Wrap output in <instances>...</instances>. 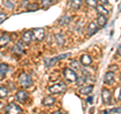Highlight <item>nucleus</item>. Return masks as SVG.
Returning a JSON list of instances; mask_svg holds the SVG:
<instances>
[{
    "instance_id": "25",
    "label": "nucleus",
    "mask_w": 121,
    "mask_h": 114,
    "mask_svg": "<svg viewBox=\"0 0 121 114\" xmlns=\"http://www.w3.org/2000/svg\"><path fill=\"white\" fill-rule=\"evenodd\" d=\"M26 8H27V11H35L39 9V4L37 3H28Z\"/></svg>"
},
{
    "instance_id": "34",
    "label": "nucleus",
    "mask_w": 121,
    "mask_h": 114,
    "mask_svg": "<svg viewBox=\"0 0 121 114\" xmlns=\"http://www.w3.org/2000/svg\"><path fill=\"white\" fill-rule=\"evenodd\" d=\"M101 114H111V112H110V110H103V111L101 112Z\"/></svg>"
},
{
    "instance_id": "4",
    "label": "nucleus",
    "mask_w": 121,
    "mask_h": 114,
    "mask_svg": "<svg viewBox=\"0 0 121 114\" xmlns=\"http://www.w3.org/2000/svg\"><path fill=\"white\" fill-rule=\"evenodd\" d=\"M31 35H32V39L36 40V41H41L44 39L45 37V30L43 28H35L31 31Z\"/></svg>"
},
{
    "instance_id": "35",
    "label": "nucleus",
    "mask_w": 121,
    "mask_h": 114,
    "mask_svg": "<svg viewBox=\"0 0 121 114\" xmlns=\"http://www.w3.org/2000/svg\"><path fill=\"white\" fill-rule=\"evenodd\" d=\"M52 114H66V113L63 112V111H56V112H54Z\"/></svg>"
},
{
    "instance_id": "16",
    "label": "nucleus",
    "mask_w": 121,
    "mask_h": 114,
    "mask_svg": "<svg viewBox=\"0 0 121 114\" xmlns=\"http://www.w3.org/2000/svg\"><path fill=\"white\" fill-rule=\"evenodd\" d=\"M56 102V98L52 96H47L43 100V105L44 106H52Z\"/></svg>"
},
{
    "instance_id": "11",
    "label": "nucleus",
    "mask_w": 121,
    "mask_h": 114,
    "mask_svg": "<svg viewBox=\"0 0 121 114\" xmlns=\"http://www.w3.org/2000/svg\"><path fill=\"white\" fill-rule=\"evenodd\" d=\"M98 25L95 22H90L88 24V27H87V32H88L89 35H93L94 33H96L98 31Z\"/></svg>"
},
{
    "instance_id": "15",
    "label": "nucleus",
    "mask_w": 121,
    "mask_h": 114,
    "mask_svg": "<svg viewBox=\"0 0 121 114\" xmlns=\"http://www.w3.org/2000/svg\"><path fill=\"white\" fill-rule=\"evenodd\" d=\"M59 0H41V7L43 9H48L52 5V4H56Z\"/></svg>"
},
{
    "instance_id": "12",
    "label": "nucleus",
    "mask_w": 121,
    "mask_h": 114,
    "mask_svg": "<svg viewBox=\"0 0 121 114\" xmlns=\"http://www.w3.org/2000/svg\"><path fill=\"white\" fill-rule=\"evenodd\" d=\"M94 89V86L93 85H89V86H84V87H81L79 89V92L82 95H88L90 93H92V91Z\"/></svg>"
},
{
    "instance_id": "26",
    "label": "nucleus",
    "mask_w": 121,
    "mask_h": 114,
    "mask_svg": "<svg viewBox=\"0 0 121 114\" xmlns=\"http://www.w3.org/2000/svg\"><path fill=\"white\" fill-rule=\"evenodd\" d=\"M3 5L7 7L8 9H12L14 7V3L11 0H3Z\"/></svg>"
},
{
    "instance_id": "1",
    "label": "nucleus",
    "mask_w": 121,
    "mask_h": 114,
    "mask_svg": "<svg viewBox=\"0 0 121 114\" xmlns=\"http://www.w3.org/2000/svg\"><path fill=\"white\" fill-rule=\"evenodd\" d=\"M18 83H19L20 86L23 87V88H28V87L32 85V80L28 74L22 73L19 77H18Z\"/></svg>"
},
{
    "instance_id": "37",
    "label": "nucleus",
    "mask_w": 121,
    "mask_h": 114,
    "mask_svg": "<svg viewBox=\"0 0 121 114\" xmlns=\"http://www.w3.org/2000/svg\"><path fill=\"white\" fill-rule=\"evenodd\" d=\"M120 56V45H119V47H118V57Z\"/></svg>"
},
{
    "instance_id": "32",
    "label": "nucleus",
    "mask_w": 121,
    "mask_h": 114,
    "mask_svg": "<svg viewBox=\"0 0 121 114\" xmlns=\"http://www.w3.org/2000/svg\"><path fill=\"white\" fill-rule=\"evenodd\" d=\"M110 112H114V113H120V107L118 108H113V109H110Z\"/></svg>"
},
{
    "instance_id": "21",
    "label": "nucleus",
    "mask_w": 121,
    "mask_h": 114,
    "mask_svg": "<svg viewBox=\"0 0 121 114\" xmlns=\"http://www.w3.org/2000/svg\"><path fill=\"white\" fill-rule=\"evenodd\" d=\"M71 20H72L71 16H69V15H64V16L60 17V19L59 20V24L60 25H67V24L70 23Z\"/></svg>"
},
{
    "instance_id": "14",
    "label": "nucleus",
    "mask_w": 121,
    "mask_h": 114,
    "mask_svg": "<svg viewBox=\"0 0 121 114\" xmlns=\"http://www.w3.org/2000/svg\"><path fill=\"white\" fill-rule=\"evenodd\" d=\"M12 52L15 53V54H18V55L24 54V48H23V45H22V44L17 43V44L12 48Z\"/></svg>"
},
{
    "instance_id": "6",
    "label": "nucleus",
    "mask_w": 121,
    "mask_h": 114,
    "mask_svg": "<svg viewBox=\"0 0 121 114\" xmlns=\"http://www.w3.org/2000/svg\"><path fill=\"white\" fill-rule=\"evenodd\" d=\"M70 56H71V54L69 53V54H63V55L56 56V57H55V58H52V59H47V60H45V66H47V67H51L56 62H58V61H60V60H63V59H66L67 57H70Z\"/></svg>"
},
{
    "instance_id": "20",
    "label": "nucleus",
    "mask_w": 121,
    "mask_h": 114,
    "mask_svg": "<svg viewBox=\"0 0 121 114\" xmlns=\"http://www.w3.org/2000/svg\"><path fill=\"white\" fill-rule=\"evenodd\" d=\"M55 39L58 45H64V44H65V36H64L63 33H60V32L56 33L55 35Z\"/></svg>"
},
{
    "instance_id": "19",
    "label": "nucleus",
    "mask_w": 121,
    "mask_h": 114,
    "mask_svg": "<svg viewBox=\"0 0 121 114\" xmlns=\"http://www.w3.org/2000/svg\"><path fill=\"white\" fill-rule=\"evenodd\" d=\"M106 23H107V18H106V16H104V15H99L97 18L98 26H99V27H104Z\"/></svg>"
},
{
    "instance_id": "31",
    "label": "nucleus",
    "mask_w": 121,
    "mask_h": 114,
    "mask_svg": "<svg viewBox=\"0 0 121 114\" xmlns=\"http://www.w3.org/2000/svg\"><path fill=\"white\" fill-rule=\"evenodd\" d=\"M77 80H79V82H77V84L80 86L81 84H83V83L85 82V80H86V77H85V75H83L82 76V78H80V79H77Z\"/></svg>"
},
{
    "instance_id": "18",
    "label": "nucleus",
    "mask_w": 121,
    "mask_h": 114,
    "mask_svg": "<svg viewBox=\"0 0 121 114\" xmlns=\"http://www.w3.org/2000/svg\"><path fill=\"white\" fill-rule=\"evenodd\" d=\"M9 41H10V36L8 35H2L0 36V48L5 47Z\"/></svg>"
},
{
    "instance_id": "36",
    "label": "nucleus",
    "mask_w": 121,
    "mask_h": 114,
    "mask_svg": "<svg viewBox=\"0 0 121 114\" xmlns=\"http://www.w3.org/2000/svg\"><path fill=\"white\" fill-rule=\"evenodd\" d=\"M101 2L103 3V4H108V3H109V2L107 1V0H101Z\"/></svg>"
},
{
    "instance_id": "24",
    "label": "nucleus",
    "mask_w": 121,
    "mask_h": 114,
    "mask_svg": "<svg viewBox=\"0 0 121 114\" xmlns=\"http://www.w3.org/2000/svg\"><path fill=\"white\" fill-rule=\"evenodd\" d=\"M8 70H9V67L7 64H0V75L1 76H5Z\"/></svg>"
},
{
    "instance_id": "22",
    "label": "nucleus",
    "mask_w": 121,
    "mask_h": 114,
    "mask_svg": "<svg viewBox=\"0 0 121 114\" xmlns=\"http://www.w3.org/2000/svg\"><path fill=\"white\" fill-rule=\"evenodd\" d=\"M70 6H71L72 9L77 10V9H79L82 6V1H81V0H71Z\"/></svg>"
},
{
    "instance_id": "28",
    "label": "nucleus",
    "mask_w": 121,
    "mask_h": 114,
    "mask_svg": "<svg viewBox=\"0 0 121 114\" xmlns=\"http://www.w3.org/2000/svg\"><path fill=\"white\" fill-rule=\"evenodd\" d=\"M71 67L74 69V71L80 69V66H79V63L77 62V61H72L71 62Z\"/></svg>"
},
{
    "instance_id": "30",
    "label": "nucleus",
    "mask_w": 121,
    "mask_h": 114,
    "mask_svg": "<svg viewBox=\"0 0 121 114\" xmlns=\"http://www.w3.org/2000/svg\"><path fill=\"white\" fill-rule=\"evenodd\" d=\"M6 18H7V15L5 13L0 12V23H2V22L6 19Z\"/></svg>"
},
{
    "instance_id": "33",
    "label": "nucleus",
    "mask_w": 121,
    "mask_h": 114,
    "mask_svg": "<svg viewBox=\"0 0 121 114\" xmlns=\"http://www.w3.org/2000/svg\"><path fill=\"white\" fill-rule=\"evenodd\" d=\"M93 101H94V98L92 96H90L87 98V102H89V103H93Z\"/></svg>"
},
{
    "instance_id": "8",
    "label": "nucleus",
    "mask_w": 121,
    "mask_h": 114,
    "mask_svg": "<svg viewBox=\"0 0 121 114\" xmlns=\"http://www.w3.org/2000/svg\"><path fill=\"white\" fill-rule=\"evenodd\" d=\"M15 97H16V100L19 101L20 103H25L26 100L28 99V93L26 92V91L20 90V91H18V92L16 93Z\"/></svg>"
},
{
    "instance_id": "13",
    "label": "nucleus",
    "mask_w": 121,
    "mask_h": 114,
    "mask_svg": "<svg viewBox=\"0 0 121 114\" xmlns=\"http://www.w3.org/2000/svg\"><path fill=\"white\" fill-rule=\"evenodd\" d=\"M31 39H32L31 31H29V30H27V31H24L23 35H22V41H23L24 44H30Z\"/></svg>"
},
{
    "instance_id": "3",
    "label": "nucleus",
    "mask_w": 121,
    "mask_h": 114,
    "mask_svg": "<svg viewBox=\"0 0 121 114\" xmlns=\"http://www.w3.org/2000/svg\"><path fill=\"white\" fill-rule=\"evenodd\" d=\"M64 76H65V78L71 83L77 82V79H78L77 73H76L73 69H71V68H66V69L64 70Z\"/></svg>"
},
{
    "instance_id": "17",
    "label": "nucleus",
    "mask_w": 121,
    "mask_h": 114,
    "mask_svg": "<svg viewBox=\"0 0 121 114\" xmlns=\"http://www.w3.org/2000/svg\"><path fill=\"white\" fill-rule=\"evenodd\" d=\"M96 10L97 12L99 13V15H104V16H107V15L109 14V10L107 8H105V7L103 5H97L96 6Z\"/></svg>"
},
{
    "instance_id": "23",
    "label": "nucleus",
    "mask_w": 121,
    "mask_h": 114,
    "mask_svg": "<svg viewBox=\"0 0 121 114\" xmlns=\"http://www.w3.org/2000/svg\"><path fill=\"white\" fill-rule=\"evenodd\" d=\"M8 95V89L5 86H0V99H4Z\"/></svg>"
},
{
    "instance_id": "10",
    "label": "nucleus",
    "mask_w": 121,
    "mask_h": 114,
    "mask_svg": "<svg viewBox=\"0 0 121 114\" xmlns=\"http://www.w3.org/2000/svg\"><path fill=\"white\" fill-rule=\"evenodd\" d=\"M80 62L84 67H89L91 64H92L93 60L92 58L89 56V55H82L81 56V59H80Z\"/></svg>"
},
{
    "instance_id": "5",
    "label": "nucleus",
    "mask_w": 121,
    "mask_h": 114,
    "mask_svg": "<svg viewBox=\"0 0 121 114\" xmlns=\"http://www.w3.org/2000/svg\"><path fill=\"white\" fill-rule=\"evenodd\" d=\"M22 109L15 103H10L5 108V114H21Z\"/></svg>"
},
{
    "instance_id": "9",
    "label": "nucleus",
    "mask_w": 121,
    "mask_h": 114,
    "mask_svg": "<svg viewBox=\"0 0 121 114\" xmlns=\"http://www.w3.org/2000/svg\"><path fill=\"white\" fill-rule=\"evenodd\" d=\"M114 78H115L114 72L109 71L104 76V83H105V84H107V85H111L112 83L114 82Z\"/></svg>"
},
{
    "instance_id": "7",
    "label": "nucleus",
    "mask_w": 121,
    "mask_h": 114,
    "mask_svg": "<svg viewBox=\"0 0 121 114\" xmlns=\"http://www.w3.org/2000/svg\"><path fill=\"white\" fill-rule=\"evenodd\" d=\"M101 96H102V101H103L104 104H109L111 102L112 95H111V92H110V90L109 89H107V88L102 89Z\"/></svg>"
},
{
    "instance_id": "2",
    "label": "nucleus",
    "mask_w": 121,
    "mask_h": 114,
    "mask_svg": "<svg viewBox=\"0 0 121 114\" xmlns=\"http://www.w3.org/2000/svg\"><path fill=\"white\" fill-rule=\"evenodd\" d=\"M66 89H67L66 84L60 82V83H58V84L51 86L50 88H48V91H50V93H52V94H60V93L65 92Z\"/></svg>"
},
{
    "instance_id": "29",
    "label": "nucleus",
    "mask_w": 121,
    "mask_h": 114,
    "mask_svg": "<svg viewBox=\"0 0 121 114\" xmlns=\"http://www.w3.org/2000/svg\"><path fill=\"white\" fill-rule=\"evenodd\" d=\"M115 99L117 101H120V87L115 90Z\"/></svg>"
},
{
    "instance_id": "27",
    "label": "nucleus",
    "mask_w": 121,
    "mask_h": 114,
    "mask_svg": "<svg viewBox=\"0 0 121 114\" xmlns=\"http://www.w3.org/2000/svg\"><path fill=\"white\" fill-rule=\"evenodd\" d=\"M86 3H87V5L90 7H96L98 5L97 0H86Z\"/></svg>"
}]
</instances>
